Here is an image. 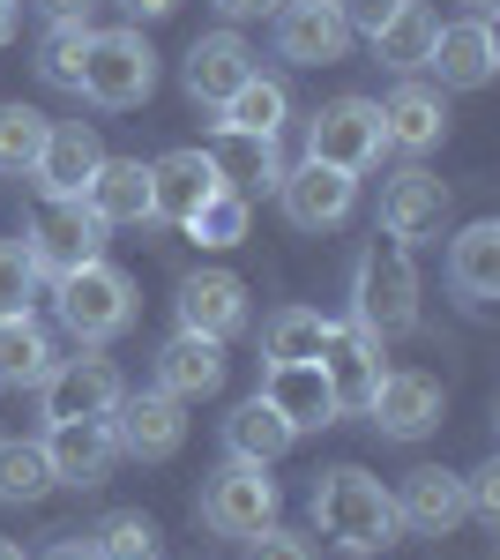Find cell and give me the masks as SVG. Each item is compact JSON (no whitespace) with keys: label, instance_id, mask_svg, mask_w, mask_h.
Returning <instances> with one entry per match:
<instances>
[{"label":"cell","instance_id":"obj_1","mask_svg":"<svg viewBox=\"0 0 500 560\" xmlns=\"http://www.w3.org/2000/svg\"><path fill=\"white\" fill-rule=\"evenodd\" d=\"M314 523H322V538L344 546V553H381L404 530L396 523V493L374 471H359V464H336V471L314 478Z\"/></svg>","mask_w":500,"mask_h":560},{"label":"cell","instance_id":"obj_2","mask_svg":"<svg viewBox=\"0 0 500 560\" xmlns=\"http://www.w3.org/2000/svg\"><path fill=\"white\" fill-rule=\"evenodd\" d=\"M351 329H367L374 345L418 329V269H411V255H404V240L359 255V277H351Z\"/></svg>","mask_w":500,"mask_h":560},{"label":"cell","instance_id":"obj_3","mask_svg":"<svg viewBox=\"0 0 500 560\" xmlns=\"http://www.w3.org/2000/svg\"><path fill=\"white\" fill-rule=\"evenodd\" d=\"M53 306H60V329L75 345H113L135 322V277L97 255L83 269H68V277H53Z\"/></svg>","mask_w":500,"mask_h":560},{"label":"cell","instance_id":"obj_4","mask_svg":"<svg viewBox=\"0 0 500 560\" xmlns=\"http://www.w3.org/2000/svg\"><path fill=\"white\" fill-rule=\"evenodd\" d=\"M150 90H158V52H150L142 31H90L75 97L105 105V113H127V105H150Z\"/></svg>","mask_w":500,"mask_h":560},{"label":"cell","instance_id":"obj_5","mask_svg":"<svg viewBox=\"0 0 500 560\" xmlns=\"http://www.w3.org/2000/svg\"><path fill=\"white\" fill-rule=\"evenodd\" d=\"M381 105L374 97H329L314 120H306V158L314 165H336V173H367V165H381Z\"/></svg>","mask_w":500,"mask_h":560},{"label":"cell","instance_id":"obj_6","mask_svg":"<svg viewBox=\"0 0 500 560\" xmlns=\"http://www.w3.org/2000/svg\"><path fill=\"white\" fill-rule=\"evenodd\" d=\"M23 247H31V261H38V277H68V269H83V261L105 255V224L90 217L83 195H45Z\"/></svg>","mask_w":500,"mask_h":560},{"label":"cell","instance_id":"obj_7","mask_svg":"<svg viewBox=\"0 0 500 560\" xmlns=\"http://www.w3.org/2000/svg\"><path fill=\"white\" fill-rule=\"evenodd\" d=\"M202 523L217 538H254L261 523H277V478H269V464L232 456V464L202 486Z\"/></svg>","mask_w":500,"mask_h":560},{"label":"cell","instance_id":"obj_8","mask_svg":"<svg viewBox=\"0 0 500 560\" xmlns=\"http://www.w3.org/2000/svg\"><path fill=\"white\" fill-rule=\"evenodd\" d=\"M45 419H113L120 411V366L113 359H97V351H83V359H53V374H45Z\"/></svg>","mask_w":500,"mask_h":560},{"label":"cell","instance_id":"obj_9","mask_svg":"<svg viewBox=\"0 0 500 560\" xmlns=\"http://www.w3.org/2000/svg\"><path fill=\"white\" fill-rule=\"evenodd\" d=\"M45 464H53V486H105L113 464H120L113 419H53L45 427Z\"/></svg>","mask_w":500,"mask_h":560},{"label":"cell","instance_id":"obj_10","mask_svg":"<svg viewBox=\"0 0 500 560\" xmlns=\"http://www.w3.org/2000/svg\"><path fill=\"white\" fill-rule=\"evenodd\" d=\"M277 52L292 68H336L351 52V23L336 15V0H284L277 8Z\"/></svg>","mask_w":500,"mask_h":560},{"label":"cell","instance_id":"obj_11","mask_svg":"<svg viewBox=\"0 0 500 560\" xmlns=\"http://www.w3.org/2000/svg\"><path fill=\"white\" fill-rule=\"evenodd\" d=\"M367 419H374L388 441H426V433L441 427V382L418 374V366H396V374H381V382H374Z\"/></svg>","mask_w":500,"mask_h":560},{"label":"cell","instance_id":"obj_12","mask_svg":"<svg viewBox=\"0 0 500 560\" xmlns=\"http://www.w3.org/2000/svg\"><path fill=\"white\" fill-rule=\"evenodd\" d=\"M277 202H284V217H292L299 232H329V224H344V217H351V202H359V179L306 158V165H292V173L277 179Z\"/></svg>","mask_w":500,"mask_h":560},{"label":"cell","instance_id":"obj_13","mask_svg":"<svg viewBox=\"0 0 500 560\" xmlns=\"http://www.w3.org/2000/svg\"><path fill=\"white\" fill-rule=\"evenodd\" d=\"M426 68L441 75V90H486L500 75V38L486 15H470V23H441L433 31V52H426Z\"/></svg>","mask_w":500,"mask_h":560},{"label":"cell","instance_id":"obj_14","mask_svg":"<svg viewBox=\"0 0 500 560\" xmlns=\"http://www.w3.org/2000/svg\"><path fill=\"white\" fill-rule=\"evenodd\" d=\"M463 516H470V493H463L456 471H441V464L404 471V486H396V523H404V530H418V538H449Z\"/></svg>","mask_w":500,"mask_h":560},{"label":"cell","instance_id":"obj_15","mask_svg":"<svg viewBox=\"0 0 500 560\" xmlns=\"http://www.w3.org/2000/svg\"><path fill=\"white\" fill-rule=\"evenodd\" d=\"M187 404H172L165 388H150V396H120V411H113V441H120V456H142V464H165L179 456V441H187V419H179Z\"/></svg>","mask_w":500,"mask_h":560},{"label":"cell","instance_id":"obj_16","mask_svg":"<svg viewBox=\"0 0 500 560\" xmlns=\"http://www.w3.org/2000/svg\"><path fill=\"white\" fill-rule=\"evenodd\" d=\"M441 224H449V187L426 173V165H404V173L381 187V232L388 240L411 247V240H433Z\"/></svg>","mask_w":500,"mask_h":560},{"label":"cell","instance_id":"obj_17","mask_svg":"<svg viewBox=\"0 0 500 560\" xmlns=\"http://www.w3.org/2000/svg\"><path fill=\"white\" fill-rule=\"evenodd\" d=\"M179 329L187 337H209V345H232L247 329V284L224 277V269H202L179 284Z\"/></svg>","mask_w":500,"mask_h":560},{"label":"cell","instance_id":"obj_18","mask_svg":"<svg viewBox=\"0 0 500 560\" xmlns=\"http://www.w3.org/2000/svg\"><path fill=\"white\" fill-rule=\"evenodd\" d=\"M247 75H254V45L240 38V31H209V38H195V45H187V68H179L187 97L209 105V113L247 83Z\"/></svg>","mask_w":500,"mask_h":560},{"label":"cell","instance_id":"obj_19","mask_svg":"<svg viewBox=\"0 0 500 560\" xmlns=\"http://www.w3.org/2000/svg\"><path fill=\"white\" fill-rule=\"evenodd\" d=\"M269 411H284V427L292 433H314L336 419V396H329V374H322V359H292V366H269L261 388H254Z\"/></svg>","mask_w":500,"mask_h":560},{"label":"cell","instance_id":"obj_20","mask_svg":"<svg viewBox=\"0 0 500 560\" xmlns=\"http://www.w3.org/2000/svg\"><path fill=\"white\" fill-rule=\"evenodd\" d=\"M97 165H105V142H97V128H90V120H53V128H45L38 165H31V179H38L45 195H83Z\"/></svg>","mask_w":500,"mask_h":560},{"label":"cell","instance_id":"obj_21","mask_svg":"<svg viewBox=\"0 0 500 560\" xmlns=\"http://www.w3.org/2000/svg\"><path fill=\"white\" fill-rule=\"evenodd\" d=\"M217 187H224V179L209 165V150H165V158L150 165V210L165 217V224H187Z\"/></svg>","mask_w":500,"mask_h":560},{"label":"cell","instance_id":"obj_22","mask_svg":"<svg viewBox=\"0 0 500 560\" xmlns=\"http://www.w3.org/2000/svg\"><path fill=\"white\" fill-rule=\"evenodd\" d=\"M441 135H449V105H441V90L396 83V97L381 105V142L404 150V158H426V150H441Z\"/></svg>","mask_w":500,"mask_h":560},{"label":"cell","instance_id":"obj_23","mask_svg":"<svg viewBox=\"0 0 500 560\" xmlns=\"http://www.w3.org/2000/svg\"><path fill=\"white\" fill-rule=\"evenodd\" d=\"M83 202H90V217L113 232V224H150V165L142 158H105L97 173H90V187H83Z\"/></svg>","mask_w":500,"mask_h":560},{"label":"cell","instance_id":"obj_24","mask_svg":"<svg viewBox=\"0 0 500 560\" xmlns=\"http://www.w3.org/2000/svg\"><path fill=\"white\" fill-rule=\"evenodd\" d=\"M322 374H329V396H336V411H367L374 404V382L388 374L381 366V345L367 337V329H336V345L322 351Z\"/></svg>","mask_w":500,"mask_h":560},{"label":"cell","instance_id":"obj_25","mask_svg":"<svg viewBox=\"0 0 500 560\" xmlns=\"http://www.w3.org/2000/svg\"><path fill=\"white\" fill-rule=\"evenodd\" d=\"M158 388H165L172 404H202V396H217V388H224V345L179 329V337L158 351Z\"/></svg>","mask_w":500,"mask_h":560},{"label":"cell","instance_id":"obj_26","mask_svg":"<svg viewBox=\"0 0 500 560\" xmlns=\"http://www.w3.org/2000/svg\"><path fill=\"white\" fill-rule=\"evenodd\" d=\"M449 284H456L463 306L500 300V224L493 217H478V224L456 232V247H449Z\"/></svg>","mask_w":500,"mask_h":560},{"label":"cell","instance_id":"obj_27","mask_svg":"<svg viewBox=\"0 0 500 560\" xmlns=\"http://www.w3.org/2000/svg\"><path fill=\"white\" fill-rule=\"evenodd\" d=\"M284 120H292V90L277 83V75H261V68L217 105V128H224V135H269V142H277Z\"/></svg>","mask_w":500,"mask_h":560},{"label":"cell","instance_id":"obj_28","mask_svg":"<svg viewBox=\"0 0 500 560\" xmlns=\"http://www.w3.org/2000/svg\"><path fill=\"white\" fill-rule=\"evenodd\" d=\"M209 165H217V179H224L232 195H254V187H277V179H284V158H277L269 135H224L217 128Z\"/></svg>","mask_w":500,"mask_h":560},{"label":"cell","instance_id":"obj_29","mask_svg":"<svg viewBox=\"0 0 500 560\" xmlns=\"http://www.w3.org/2000/svg\"><path fill=\"white\" fill-rule=\"evenodd\" d=\"M336 329H344V322L314 314V306H284V314H269V329H261V359H269V366H292V359H322V351L336 345Z\"/></svg>","mask_w":500,"mask_h":560},{"label":"cell","instance_id":"obj_30","mask_svg":"<svg viewBox=\"0 0 500 560\" xmlns=\"http://www.w3.org/2000/svg\"><path fill=\"white\" fill-rule=\"evenodd\" d=\"M292 441H299V433L284 427V411H269L261 396H247V404L224 419V448H232V456H247V464H277Z\"/></svg>","mask_w":500,"mask_h":560},{"label":"cell","instance_id":"obj_31","mask_svg":"<svg viewBox=\"0 0 500 560\" xmlns=\"http://www.w3.org/2000/svg\"><path fill=\"white\" fill-rule=\"evenodd\" d=\"M433 31H441L433 8H426V0H404V8L374 31V52L396 68V75H411V68H426V52H433Z\"/></svg>","mask_w":500,"mask_h":560},{"label":"cell","instance_id":"obj_32","mask_svg":"<svg viewBox=\"0 0 500 560\" xmlns=\"http://www.w3.org/2000/svg\"><path fill=\"white\" fill-rule=\"evenodd\" d=\"M45 374H53V337H45L31 314L0 322V382L8 388H38Z\"/></svg>","mask_w":500,"mask_h":560},{"label":"cell","instance_id":"obj_33","mask_svg":"<svg viewBox=\"0 0 500 560\" xmlns=\"http://www.w3.org/2000/svg\"><path fill=\"white\" fill-rule=\"evenodd\" d=\"M53 493V464H45V441H0V501H45Z\"/></svg>","mask_w":500,"mask_h":560},{"label":"cell","instance_id":"obj_34","mask_svg":"<svg viewBox=\"0 0 500 560\" xmlns=\"http://www.w3.org/2000/svg\"><path fill=\"white\" fill-rule=\"evenodd\" d=\"M90 553H97V560H158V553H165V538H158V523L142 516V509H120V516L97 523Z\"/></svg>","mask_w":500,"mask_h":560},{"label":"cell","instance_id":"obj_35","mask_svg":"<svg viewBox=\"0 0 500 560\" xmlns=\"http://www.w3.org/2000/svg\"><path fill=\"white\" fill-rule=\"evenodd\" d=\"M45 113H31V105H0V173H31L45 150Z\"/></svg>","mask_w":500,"mask_h":560},{"label":"cell","instance_id":"obj_36","mask_svg":"<svg viewBox=\"0 0 500 560\" xmlns=\"http://www.w3.org/2000/svg\"><path fill=\"white\" fill-rule=\"evenodd\" d=\"M179 232H195L202 247H240V240H247V195L217 187V195H209V202H202L195 217H187Z\"/></svg>","mask_w":500,"mask_h":560},{"label":"cell","instance_id":"obj_37","mask_svg":"<svg viewBox=\"0 0 500 560\" xmlns=\"http://www.w3.org/2000/svg\"><path fill=\"white\" fill-rule=\"evenodd\" d=\"M83 52H90V23H53V38L38 45V75L53 90L83 83Z\"/></svg>","mask_w":500,"mask_h":560},{"label":"cell","instance_id":"obj_38","mask_svg":"<svg viewBox=\"0 0 500 560\" xmlns=\"http://www.w3.org/2000/svg\"><path fill=\"white\" fill-rule=\"evenodd\" d=\"M31 306H38V261L23 240H0V322H15Z\"/></svg>","mask_w":500,"mask_h":560},{"label":"cell","instance_id":"obj_39","mask_svg":"<svg viewBox=\"0 0 500 560\" xmlns=\"http://www.w3.org/2000/svg\"><path fill=\"white\" fill-rule=\"evenodd\" d=\"M247 560H314V546L292 538V530H277V523H261V530L247 538Z\"/></svg>","mask_w":500,"mask_h":560},{"label":"cell","instance_id":"obj_40","mask_svg":"<svg viewBox=\"0 0 500 560\" xmlns=\"http://www.w3.org/2000/svg\"><path fill=\"white\" fill-rule=\"evenodd\" d=\"M396 8H404V0H336V15L351 23V38H359V31L374 38V31L388 23V15H396Z\"/></svg>","mask_w":500,"mask_h":560},{"label":"cell","instance_id":"obj_41","mask_svg":"<svg viewBox=\"0 0 500 560\" xmlns=\"http://www.w3.org/2000/svg\"><path fill=\"white\" fill-rule=\"evenodd\" d=\"M463 493H470V516H500V464H478V471L463 478Z\"/></svg>","mask_w":500,"mask_h":560},{"label":"cell","instance_id":"obj_42","mask_svg":"<svg viewBox=\"0 0 500 560\" xmlns=\"http://www.w3.org/2000/svg\"><path fill=\"white\" fill-rule=\"evenodd\" d=\"M45 15H53V23H90V8H97V0H38Z\"/></svg>","mask_w":500,"mask_h":560},{"label":"cell","instance_id":"obj_43","mask_svg":"<svg viewBox=\"0 0 500 560\" xmlns=\"http://www.w3.org/2000/svg\"><path fill=\"white\" fill-rule=\"evenodd\" d=\"M127 15H135V23H158V15H172V8H179V0H120Z\"/></svg>","mask_w":500,"mask_h":560},{"label":"cell","instance_id":"obj_44","mask_svg":"<svg viewBox=\"0 0 500 560\" xmlns=\"http://www.w3.org/2000/svg\"><path fill=\"white\" fill-rule=\"evenodd\" d=\"M38 560H97V553H90V538H60V546H45Z\"/></svg>","mask_w":500,"mask_h":560},{"label":"cell","instance_id":"obj_45","mask_svg":"<svg viewBox=\"0 0 500 560\" xmlns=\"http://www.w3.org/2000/svg\"><path fill=\"white\" fill-rule=\"evenodd\" d=\"M217 8H224V15H277L284 0H217Z\"/></svg>","mask_w":500,"mask_h":560},{"label":"cell","instance_id":"obj_46","mask_svg":"<svg viewBox=\"0 0 500 560\" xmlns=\"http://www.w3.org/2000/svg\"><path fill=\"white\" fill-rule=\"evenodd\" d=\"M15 38V0H0V45Z\"/></svg>","mask_w":500,"mask_h":560},{"label":"cell","instance_id":"obj_47","mask_svg":"<svg viewBox=\"0 0 500 560\" xmlns=\"http://www.w3.org/2000/svg\"><path fill=\"white\" fill-rule=\"evenodd\" d=\"M0 560H31V553H23V546H8V538H0Z\"/></svg>","mask_w":500,"mask_h":560},{"label":"cell","instance_id":"obj_48","mask_svg":"<svg viewBox=\"0 0 500 560\" xmlns=\"http://www.w3.org/2000/svg\"><path fill=\"white\" fill-rule=\"evenodd\" d=\"M470 8H493V0H470Z\"/></svg>","mask_w":500,"mask_h":560}]
</instances>
